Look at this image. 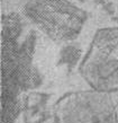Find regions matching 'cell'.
I'll return each instance as SVG.
<instances>
[{
    "instance_id": "cell-6",
    "label": "cell",
    "mask_w": 118,
    "mask_h": 123,
    "mask_svg": "<svg viewBox=\"0 0 118 123\" xmlns=\"http://www.w3.org/2000/svg\"><path fill=\"white\" fill-rule=\"evenodd\" d=\"M61 62L65 64H70V66H73L75 63V61L78 60V58L80 56V51L77 50L73 46H67L62 51L61 53Z\"/></svg>"
},
{
    "instance_id": "cell-2",
    "label": "cell",
    "mask_w": 118,
    "mask_h": 123,
    "mask_svg": "<svg viewBox=\"0 0 118 123\" xmlns=\"http://www.w3.org/2000/svg\"><path fill=\"white\" fill-rule=\"evenodd\" d=\"M79 74L91 89L118 93V26L99 28L79 64Z\"/></svg>"
},
{
    "instance_id": "cell-1",
    "label": "cell",
    "mask_w": 118,
    "mask_h": 123,
    "mask_svg": "<svg viewBox=\"0 0 118 123\" xmlns=\"http://www.w3.org/2000/svg\"><path fill=\"white\" fill-rule=\"evenodd\" d=\"M1 25V121L14 123L22 110V94L39 87L42 77L33 66L35 33L24 34L16 12L2 16Z\"/></svg>"
},
{
    "instance_id": "cell-4",
    "label": "cell",
    "mask_w": 118,
    "mask_h": 123,
    "mask_svg": "<svg viewBox=\"0 0 118 123\" xmlns=\"http://www.w3.org/2000/svg\"><path fill=\"white\" fill-rule=\"evenodd\" d=\"M55 123H118V113L110 94L95 89L69 92L53 106Z\"/></svg>"
},
{
    "instance_id": "cell-5",
    "label": "cell",
    "mask_w": 118,
    "mask_h": 123,
    "mask_svg": "<svg viewBox=\"0 0 118 123\" xmlns=\"http://www.w3.org/2000/svg\"><path fill=\"white\" fill-rule=\"evenodd\" d=\"M48 95L44 93L30 92L24 97V120L25 123H43L48 119Z\"/></svg>"
},
{
    "instance_id": "cell-3",
    "label": "cell",
    "mask_w": 118,
    "mask_h": 123,
    "mask_svg": "<svg viewBox=\"0 0 118 123\" xmlns=\"http://www.w3.org/2000/svg\"><path fill=\"white\" fill-rule=\"evenodd\" d=\"M24 15L55 42H71L80 35L87 11L70 0H22Z\"/></svg>"
},
{
    "instance_id": "cell-7",
    "label": "cell",
    "mask_w": 118,
    "mask_h": 123,
    "mask_svg": "<svg viewBox=\"0 0 118 123\" xmlns=\"http://www.w3.org/2000/svg\"><path fill=\"white\" fill-rule=\"evenodd\" d=\"M81 1H82V0H81Z\"/></svg>"
}]
</instances>
